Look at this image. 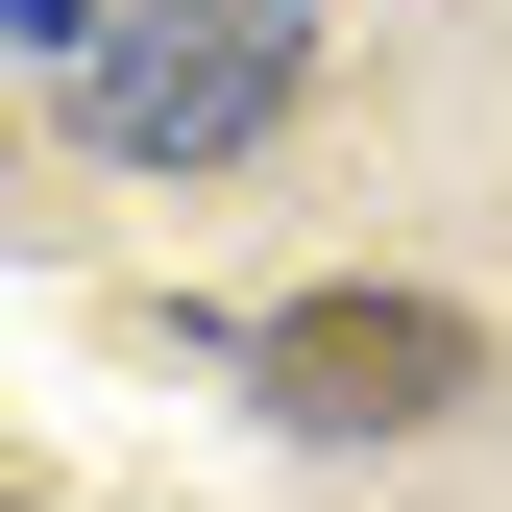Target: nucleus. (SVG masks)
<instances>
[{"instance_id":"2","label":"nucleus","mask_w":512,"mask_h":512,"mask_svg":"<svg viewBox=\"0 0 512 512\" xmlns=\"http://www.w3.org/2000/svg\"><path fill=\"white\" fill-rule=\"evenodd\" d=\"M269 98H293V25H220V0H171V25L98 74V147H122V171H220V147H269Z\"/></svg>"},{"instance_id":"1","label":"nucleus","mask_w":512,"mask_h":512,"mask_svg":"<svg viewBox=\"0 0 512 512\" xmlns=\"http://www.w3.org/2000/svg\"><path fill=\"white\" fill-rule=\"evenodd\" d=\"M244 391H269L293 439H439V415L488 391V342L439 293H293L269 342H244Z\"/></svg>"},{"instance_id":"3","label":"nucleus","mask_w":512,"mask_h":512,"mask_svg":"<svg viewBox=\"0 0 512 512\" xmlns=\"http://www.w3.org/2000/svg\"><path fill=\"white\" fill-rule=\"evenodd\" d=\"M0 25H25V49H74V25H98V0H0Z\"/></svg>"},{"instance_id":"4","label":"nucleus","mask_w":512,"mask_h":512,"mask_svg":"<svg viewBox=\"0 0 512 512\" xmlns=\"http://www.w3.org/2000/svg\"><path fill=\"white\" fill-rule=\"evenodd\" d=\"M220 25H293V0H220Z\"/></svg>"},{"instance_id":"5","label":"nucleus","mask_w":512,"mask_h":512,"mask_svg":"<svg viewBox=\"0 0 512 512\" xmlns=\"http://www.w3.org/2000/svg\"><path fill=\"white\" fill-rule=\"evenodd\" d=\"M0 512H25V488H0Z\"/></svg>"}]
</instances>
